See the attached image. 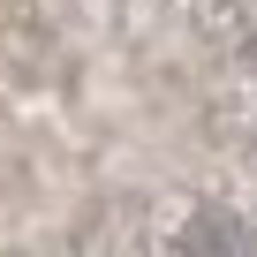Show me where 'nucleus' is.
I'll use <instances>...</instances> for the list:
<instances>
[{
	"label": "nucleus",
	"mask_w": 257,
	"mask_h": 257,
	"mask_svg": "<svg viewBox=\"0 0 257 257\" xmlns=\"http://www.w3.org/2000/svg\"><path fill=\"white\" fill-rule=\"evenodd\" d=\"M189 257H257V234L227 212H204V219H189Z\"/></svg>",
	"instance_id": "nucleus-1"
}]
</instances>
